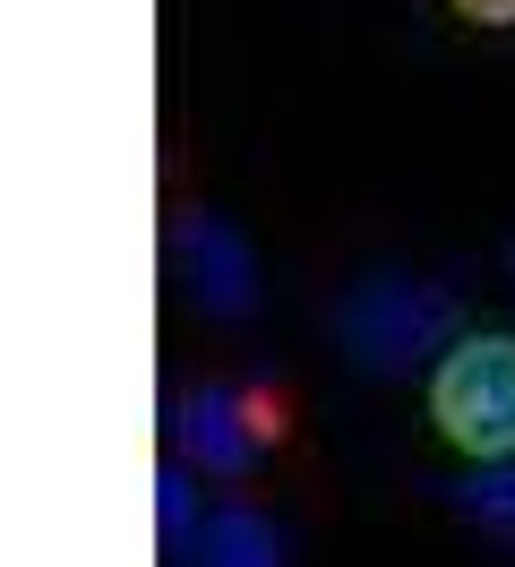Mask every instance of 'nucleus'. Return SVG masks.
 I'll use <instances>...</instances> for the list:
<instances>
[{"mask_svg":"<svg viewBox=\"0 0 515 567\" xmlns=\"http://www.w3.org/2000/svg\"><path fill=\"white\" fill-rule=\"evenodd\" d=\"M430 430L481 464L515 456V336L481 327V336L446 344L430 370Z\"/></svg>","mask_w":515,"mask_h":567,"instance_id":"nucleus-1","label":"nucleus"},{"mask_svg":"<svg viewBox=\"0 0 515 567\" xmlns=\"http://www.w3.org/2000/svg\"><path fill=\"white\" fill-rule=\"evenodd\" d=\"M336 344L352 353V370L395 379V370H412L421 353H446V344H455V301L421 276H370V284L343 292Z\"/></svg>","mask_w":515,"mask_h":567,"instance_id":"nucleus-2","label":"nucleus"},{"mask_svg":"<svg viewBox=\"0 0 515 567\" xmlns=\"http://www.w3.org/2000/svg\"><path fill=\"white\" fill-rule=\"evenodd\" d=\"M181 276H189V301L206 319H249L258 310V258L224 215L189 207L181 215Z\"/></svg>","mask_w":515,"mask_h":567,"instance_id":"nucleus-3","label":"nucleus"},{"mask_svg":"<svg viewBox=\"0 0 515 567\" xmlns=\"http://www.w3.org/2000/svg\"><path fill=\"white\" fill-rule=\"evenodd\" d=\"M267 413L258 395H233V388H198L181 404V439H189V464H206L215 482H240L258 464V439H267Z\"/></svg>","mask_w":515,"mask_h":567,"instance_id":"nucleus-4","label":"nucleus"},{"mask_svg":"<svg viewBox=\"0 0 515 567\" xmlns=\"http://www.w3.org/2000/svg\"><path fill=\"white\" fill-rule=\"evenodd\" d=\"M189 567H284V542L258 507H224V516H206L198 525V550Z\"/></svg>","mask_w":515,"mask_h":567,"instance_id":"nucleus-5","label":"nucleus"},{"mask_svg":"<svg viewBox=\"0 0 515 567\" xmlns=\"http://www.w3.org/2000/svg\"><path fill=\"white\" fill-rule=\"evenodd\" d=\"M455 516H464L481 542H507L515 550V456L490 464V473H473V482L455 491Z\"/></svg>","mask_w":515,"mask_h":567,"instance_id":"nucleus-6","label":"nucleus"},{"mask_svg":"<svg viewBox=\"0 0 515 567\" xmlns=\"http://www.w3.org/2000/svg\"><path fill=\"white\" fill-rule=\"evenodd\" d=\"M189 525H198L189 473H181V464H164V473H155V533H164V550H189Z\"/></svg>","mask_w":515,"mask_h":567,"instance_id":"nucleus-7","label":"nucleus"},{"mask_svg":"<svg viewBox=\"0 0 515 567\" xmlns=\"http://www.w3.org/2000/svg\"><path fill=\"white\" fill-rule=\"evenodd\" d=\"M464 27H515V0H446Z\"/></svg>","mask_w":515,"mask_h":567,"instance_id":"nucleus-8","label":"nucleus"},{"mask_svg":"<svg viewBox=\"0 0 515 567\" xmlns=\"http://www.w3.org/2000/svg\"><path fill=\"white\" fill-rule=\"evenodd\" d=\"M507 276H515V241H507Z\"/></svg>","mask_w":515,"mask_h":567,"instance_id":"nucleus-9","label":"nucleus"}]
</instances>
